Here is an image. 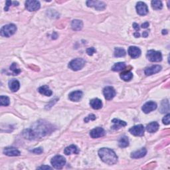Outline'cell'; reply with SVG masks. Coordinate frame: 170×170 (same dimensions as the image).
<instances>
[{"instance_id": "cell-1", "label": "cell", "mask_w": 170, "mask_h": 170, "mask_svg": "<svg viewBox=\"0 0 170 170\" xmlns=\"http://www.w3.org/2000/svg\"><path fill=\"white\" fill-rule=\"evenodd\" d=\"M98 156L103 162L109 165L115 164L118 161V156L116 153L109 148H103L98 151Z\"/></svg>"}, {"instance_id": "cell-2", "label": "cell", "mask_w": 170, "mask_h": 170, "mask_svg": "<svg viewBox=\"0 0 170 170\" xmlns=\"http://www.w3.org/2000/svg\"><path fill=\"white\" fill-rule=\"evenodd\" d=\"M17 27L14 24H8L4 25L1 29V35L5 37H10L16 32Z\"/></svg>"}, {"instance_id": "cell-3", "label": "cell", "mask_w": 170, "mask_h": 170, "mask_svg": "<svg viewBox=\"0 0 170 170\" xmlns=\"http://www.w3.org/2000/svg\"><path fill=\"white\" fill-rule=\"evenodd\" d=\"M86 62L84 59L80 58H77L71 61L69 64V67L73 70L77 71L82 69L85 65Z\"/></svg>"}, {"instance_id": "cell-4", "label": "cell", "mask_w": 170, "mask_h": 170, "mask_svg": "<svg viewBox=\"0 0 170 170\" xmlns=\"http://www.w3.org/2000/svg\"><path fill=\"white\" fill-rule=\"evenodd\" d=\"M51 164L54 168L59 169H62L65 165L66 160L64 157L62 156H55L51 160Z\"/></svg>"}, {"instance_id": "cell-5", "label": "cell", "mask_w": 170, "mask_h": 170, "mask_svg": "<svg viewBox=\"0 0 170 170\" xmlns=\"http://www.w3.org/2000/svg\"><path fill=\"white\" fill-rule=\"evenodd\" d=\"M146 57L151 62H160L162 60V55L160 51L150 50L147 52Z\"/></svg>"}, {"instance_id": "cell-6", "label": "cell", "mask_w": 170, "mask_h": 170, "mask_svg": "<svg viewBox=\"0 0 170 170\" xmlns=\"http://www.w3.org/2000/svg\"><path fill=\"white\" fill-rule=\"evenodd\" d=\"M129 132H130L132 135L136 136H142L144 134L145 128L143 125L139 124L133 126L132 128L129 130Z\"/></svg>"}, {"instance_id": "cell-7", "label": "cell", "mask_w": 170, "mask_h": 170, "mask_svg": "<svg viewBox=\"0 0 170 170\" xmlns=\"http://www.w3.org/2000/svg\"><path fill=\"white\" fill-rule=\"evenodd\" d=\"M86 5H87L88 7H94L96 10L98 11L104 10L106 5L103 1H86Z\"/></svg>"}, {"instance_id": "cell-8", "label": "cell", "mask_w": 170, "mask_h": 170, "mask_svg": "<svg viewBox=\"0 0 170 170\" xmlns=\"http://www.w3.org/2000/svg\"><path fill=\"white\" fill-rule=\"evenodd\" d=\"M41 5L38 1H33V0H29L25 2V7L27 10L29 11H35L39 10Z\"/></svg>"}, {"instance_id": "cell-9", "label": "cell", "mask_w": 170, "mask_h": 170, "mask_svg": "<svg viewBox=\"0 0 170 170\" xmlns=\"http://www.w3.org/2000/svg\"><path fill=\"white\" fill-rule=\"evenodd\" d=\"M103 94L106 100H112L115 97L116 91L112 86H106L103 89Z\"/></svg>"}, {"instance_id": "cell-10", "label": "cell", "mask_w": 170, "mask_h": 170, "mask_svg": "<svg viewBox=\"0 0 170 170\" xmlns=\"http://www.w3.org/2000/svg\"><path fill=\"white\" fill-rule=\"evenodd\" d=\"M137 13L140 15H145L148 13L147 5L142 1H139L136 4Z\"/></svg>"}, {"instance_id": "cell-11", "label": "cell", "mask_w": 170, "mask_h": 170, "mask_svg": "<svg viewBox=\"0 0 170 170\" xmlns=\"http://www.w3.org/2000/svg\"><path fill=\"white\" fill-rule=\"evenodd\" d=\"M156 109H157L156 103L152 101L148 102V103L144 104V106H142V110H143V112L146 114L149 113L151 112V111L156 110Z\"/></svg>"}, {"instance_id": "cell-12", "label": "cell", "mask_w": 170, "mask_h": 170, "mask_svg": "<svg viewBox=\"0 0 170 170\" xmlns=\"http://www.w3.org/2000/svg\"><path fill=\"white\" fill-rule=\"evenodd\" d=\"M105 135V131L103 128L98 127L92 130L90 132V136L92 138H98L103 137Z\"/></svg>"}, {"instance_id": "cell-13", "label": "cell", "mask_w": 170, "mask_h": 170, "mask_svg": "<svg viewBox=\"0 0 170 170\" xmlns=\"http://www.w3.org/2000/svg\"><path fill=\"white\" fill-rule=\"evenodd\" d=\"M4 154L8 156H20V151L17 148L13 147L5 148L4 150Z\"/></svg>"}, {"instance_id": "cell-14", "label": "cell", "mask_w": 170, "mask_h": 170, "mask_svg": "<svg viewBox=\"0 0 170 170\" xmlns=\"http://www.w3.org/2000/svg\"><path fill=\"white\" fill-rule=\"evenodd\" d=\"M128 55L133 58H136L140 56L141 50L137 47L135 46H131L128 49Z\"/></svg>"}, {"instance_id": "cell-15", "label": "cell", "mask_w": 170, "mask_h": 170, "mask_svg": "<svg viewBox=\"0 0 170 170\" xmlns=\"http://www.w3.org/2000/svg\"><path fill=\"white\" fill-rule=\"evenodd\" d=\"M162 70V67L160 65H154L151 66L149 68H147V69L145 70L144 73L145 75L147 76H150L154 75V74H156L157 73H159L160 71Z\"/></svg>"}, {"instance_id": "cell-16", "label": "cell", "mask_w": 170, "mask_h": 170, "mask_svg": "<svg viewBox=\"0 0 170 170\" xmlns=\"http://www.w3.org/2000/svg\"><path fill=\"white\" fill-rule=\"evenodd\" d=\"M82 92L80 91H76L72 92L71 93L69 94V98L71 101L73 102H78L80 99H81L82 97Z\"/></svg>"}, {"instance_id": "cell-17", "label": "cell", "mask_w": 170, "mask_h": 170, "mask_svg": "<svg viewBox=\"0 0 170 170\" xmlns=\"http://www.w3.org/2000/svg\"><path fill=\"white\" fill-rule=\"evenodd\" d=\"M147 154V150L146 148H141L140 150H137L134 151V152L132 153L131 154V157L132 158L134 159H138V158H141V157H143L146 155Z\"/></svg>"}, {"instance_id": "cell-18", "label": "cell", "mask_w": 170, "mask_h": 170, "mask_svg": "<svg viewBox=\"0 0 170 170\" xmlns=\"http://www.w3.org/2000/svg\"><path fill=\"white\" fill-rule=\"evenodd\" d=\"M9 87L12 92H17L19 89V82L16 79H11L9 81Z\"/></svg>"}, {"instance_id": "cell-19", "label": "cell", "mask_w": 170, "mask_h": 170, "mask_svg": "<svg viewBox=\"0 0 170 170\" xmlns=\"http://www.w3.org/2000/svg\"><path fill=\"white\" fill-rule=\"evenodd\" d=\"M112 122L114 124V125L112 126V129L113 130H118L120 128L124 127V126L127 125L126 122L116 118L113 119L112 120Z\"/></svg>"}, {"instance_id": "cell-20", "label": "cell", "mask_w": 170, "mask_h": 170, "mask_svg": "<svg viewBox=\"0 0 170 170\" xmlns=\"http://www.w3.org/2000/svg\"><path fill=\"white\" fill-rule=\"evenodd\" d=\"M79 150L75 145H70V146L67 147L64 150V153L66 154V155H70V154H79Z\"/></svg>"}, {"instance_id": "cell-21", "label": "cell", "mask_w": 170, "mask_h": 170, "mask_svg": "<svg viewBox=\"0 0 170 170\" xmlns=\"http://www.w3.org/2000/svg\"><path fill=\"white\" fill-rule=\"evenodd\" d=\"M90 105L92 109L94 110H98L100 109L103 107V103L102 101L98 99V98H94L91 100Z\"/></svg>"}, {"instance_id": "cell-22", "label": "cell", "mask_w": 170, "mask_h": 170, "mask_svg": "<svg viewBox=\"0 0 170 170\" xmlns=\"http://www.w3.org/2000/svg\"><path fill=\"white\" fill-rule=\"evenodd\" d=\"M38 91L39 92V93H41V94H43L45 96H47V97H50V96H51L52 94V91L49 88L47 85H44L41 86V87H39L38 89Z\"/></svg>"}, {"instance_id": "cell-23", "label": "cell", "mask_w": 170, "mask_h": 170, "mask_svg": "<svg viewBox=\"0 0 170 170\" xmlns=\"http://www.w3.org/2000/svg\"><path fill=\"white\" fill-rule=\"evenodd\" d=\"M71 27H72V29L73 30L80 31L82 29L83 23H82V21L80 20L75 19L72 21V23H71Z\"/></svg>"}, {"instance_id": "cell-24", "label": "cell", "mask_w": 170, "mask_h": 170, "mask_svg": "<svg viewBox=\"0 0 170 170\" xmlns=\"http://www.w3.org/2000/svg\"><path fill=\"white\" fill-rule=\"evenodd\" d=\"M159 128V124L158 123L156 122H153L150 123L146 126V130L148 132L150 133H154L156 132Z\"/></svg>"}, {"instance_id": "cell-25", "label": "cell", "mask_w": 170, "mask_h": 170, "mask_svg": "<svg viewBox=\"0 0 170 170\" xmlns=\"http://www.w3.org/2000/svg\"><path fill=\"white\" fill-rule=\"evenodd\" d=\"M120 78L124 81H130L133 78V74L130 71H124L120 74Z\"/></svg>"}, {"instance_id": "cell-26", "label": "cell", "mask_w": 170, "mask_h": 170, "mask_svg": "<svg viewBox=\"0 0 170 170\" xmlns=\"http://www.w3.org/2000/svg\"><path fill=\"white\" fill-rule=\"evenodd\" d=\"M126 65L125 63H117L114 64V66L112 67V70L115 72H118V71H121L125 69Z\"/></svg>"}, {"instance_id": "cell-27", "label": "cell", "mask_w": 170, "mask_h": 170, "mask_svg": "<svg viewBox=\"0 0 170 170\" xmlns=\"http://www.w3.org/2000/svg\"><path fill=\"white\" fill-rule=\"evenodd\" d=\"M118 145L120 148H126L129 146V140L126 136H123L118 141Z\"/></svg>"}, {"instance_id": "cell-28", "label": "cell", "mask_w": 170, "mask_h": 170, "mask_svg": "<svg viewBox=\"0 0 170 170\" xmlns=\"http://www.w3.org/2000/svg\"><path fill=\"white\" fill-rule=\"evenodd\" d=\"M126 54V52L125 50L122 48H115V50H114V57H124Z\"/></svg>"}, {"instance_id": "cell-29", "label": "cell", "mask_w": 170, "mask_h": 170, "mask_svg": "<svg viewBox=\"0 0 170 170\" xmlns=\"http://www.w3.org/2000/svg\"><path fill=\"white\" fill-rule=\"evenodd\" d=\"M169 101L168 100H163L162 103V106H161L160 111L162 113H166L169 112Z\"/></svg>"}, {"instance_id": "cell-30", "label": "cell", "mask_w": 170, "mask_h": 170, "mask_svg": "<svg viewBox=\"0 0 170 170\" xmlns=\"http://www.w3.org/2000/svg\"><path fill=\"white\" fill-rule=\"evenodd\" d=\"M151 6H152L153 9L156 10H162L163 7L162 3L161 1H157V0H154L151 1Z\"/></svg>"}, {"instance_id": "cell-31", "label": "cell", "mask_w": 170, "mask_h": 170, "mask_svg": "<svg viewBox=\"0 0 170 170\" xmlns=\"http://www.w3.org/2000/svg\"><path fill=\"white\" fill-rule=\"evenodd\" d=\"M10 100L9 97H6V96H1V97H0V104H1V106H8L10 104Z\"/></svg>"}, {"instance_id": "cell-32", "label": "cell", "mask_w": 170, "mask_h": 170, "mask_svg": "<svg viewBox=\"0 0 170 170\" xmlns=\"http://www.w3.org/2000/svg\"><path fill=\"white\" fill-rule=\"evenodd\" d=\"M10 70L13 72V75H17L21 73V70L18 69L17 64L16 63H13L10 67Z\"/></svg>"}, {"instance_id": "cell-33", "label": "cell", "mask_w": 170, "mask_h": 170, "mask_svg": "<svg viewBox=\"0 0 170 170\" xmlns=\"http://www.w3.org/2000/svg\"><path fill=\"white\" fill-rule=\"evenodd\" d=\"M169 118H170V115H169V114H168L166 116H165L164 118H163V120H162L163 123L164 124H166V125L169 124V122H170Z\"/></svg>"}, {"instance_id": "cell-34", "label": "cell", "mask_w": 170, "mask_h": 170, "mask_svg": "<svg viewBox=\"0 0 170 170\" xmlns=\"http://www.w3.org/2000/svg\"><path fill=\"white\" fill-rule=\"evenodd\" d=\"M96 119V116L94 114H90L87 117H86L85 118V122H88L90 120H94Z\"/></svg>"}, {"instance_id": "cell-35", "label": "cell", "mask_w": 170, "mask_h": 170, "mask_svg": "<svg viewBox=\"0 0 170 170\" xmlns=\"http://www.w3.org/2000/svg\"><path fill=\"white\" fill-rule=\"evenodd\" d=\"M95 52H96V50L94 47L88 48L87 50H86V52H87V54L88 55H90V56H92V55H93Z\"/></svg>"}, {"instance_id": "cell-36", "label": "cell", "mask_w": 170, "mask_h": 170, "mask_svg": "<svg viewBox=\"0 0 170 170\" xmlns=\"http://www.w3.org/2000/svg\"><path fill=\"white\" fill-rule=\"evenodd\" d=\"M31 151L33 153H35V154H40L43 153V149L41 148H35V149H34L33 150H31Z\"/></svg>"}, {"instance_id": "cell-37", "label": "cell", "mask_w": 170, "mask_h": 170, "mask_svg": "<svg viewBox=\"0 0 170 170\" xmlns=\"http://www.w3.org/2000/svg\"><path fill=\"white\" fill-rule=\"evenodd\" d=\"M11 4H12V2L11 1H6V5H5V11H8L9 10V7H10Z\"/></svg>"}, {"instance_id": "cell-38", "label": "cell", "mask_w": 170, "mask_h": 170, "mask_svg": "<svg viewBox=\"0 0 170 170\" xmlns=\"http://www.w3.org/2000/svg\"><path fill=\"white\" fill-rule=\"evenodd\" d=\"M133 27H134V29L136 31H138L140 30V27H139L138 24H137L136 23H133Z\"/></svg>"}, {"instance_id": "cell-39", "label": "cell", "mask_w": 170, "mask_h": 170, "mask_svg": "<svg viewBox=\"0 0 170 170\" xmlns=\"http://www.w3.org/2000/svg\"><path fill=\"white\" fill-rule=\"evenodd\" d=\"M38 169H51V168L49 166H41V167H39V168H38Z\"/></svg>"}, {"instance_id": "cell-40", "label": "cell", "mask_w": 170, "mask_h": 170, "mask_svg": "<svg viewBox=\"0 0 170 170\" xmlns=\"http://www.w3.org/2000/svg\"><path fill=\"white\" fill-rule=\"evenodd\" d=\"M148 27H149V23L148 22H146L142 25V28H147Z\"/></svg>"}, {"instance_id": "cell-41", "label": "cell", "mask_w": 170, "mask_h": 170, "mask_svg": "<svg viewBox=\"0 0 170 170\" xmlns=\"http://www.w3.org/2000/svg\"><path fill=\"white\" fill-rule=\"evenodd\" d=\"M134 35L135 37H136V38L140 37V33H139V32H136V33H134Z\"/></svg>"}, {"instance_id": "cell-42", "label": "cell", "mask_w": 170, "mask_h": 170, "mask_svg": "<svg viewBox=\"0 0 170 170\" xmlns=\"http://www.w3.org/2000/svg\"><path fill=\"white\" fill-rule=\"evenodd\" d=\"M142 35H143L144 37H147L148 35V31H144L143 34H142Z\"/></svg>"}, {"instance_id": "cell-43", "label": "cell", "mask_w": 170, "mask_h": 170, "mask_svg": "<svg viewBox=\"0 0 170 170\" xmlns=\"http://www.w3.org/2000/svg\"><path fill=\"white\" fill-rule=\"evenodd\" d=\"M162 34H163V35H166V34H168V31L163 30L162 31Z\"/></svg>"}]
</instances>
